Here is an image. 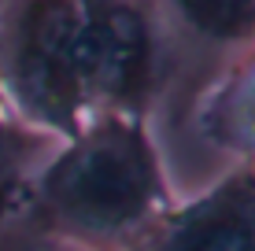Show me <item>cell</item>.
I'll return each instance as SVG.
<instances>
[{"label": "cell", "mask_w": 255, "mask_h": 251, "mask_svg": "<svg viewBox=\"0 0 255 251\" xmlns=\"http://www.w3.org/2000/svg\"><path fill=\"white\" fill-rule=\"evenodd\" d=\"M174 207L144 118H93L45 159L19 229L63 251H126Z\"/></svg>", "instance_id": "1"}, {"label": "cell", "mask_w": 255, "mask_h": 251, "mask_svg": "<svg viewBox=\"0 0 255 251\" xmlns=\"http://www.w3.org/2000/svg\"><path fill=\"white\" fill-rule=\"evenodd\" d=\"M78 0H7L0 7V89L15 118L70 141L89 126L78 56Z\"/></svg>", "instance_id": "2"}, {"label": "cell", "mask_w": 255, "mask_h": 251, "mask_svg": "<svg viewBox=\"0 0 255 251\" xmlns=\"http://www.w3.org/2000/svg\"><path fill=\"white\" fill-rule=\"evenodd\" d=\"M82 30V96L89 122L104 115L152 118L170 85L174 48L144 0H78Z\"/></svg>", "instance_id": "3"}, {"label": "cell", "mask_w": 255, "mask_h": 251, "mask_svg": "<svg viewBox=\"0 0 255 251\" xmlns=\"http://www.w3.org/2000/svg\"><path fill=\"white\" fill-rule=\"evenodd\" d=\"M126 251H255V163L189 203H174Z\"/></svg>", "instance_id": "4"}, {"label": "cell", "mask_w": 255, "mask_h": 251, "mask_svg": "<svg viewBox=\"0 0 255 251\" xmlns=\"http://www.w3.org/2000/svg\"><path fill=\"white\" fill-rule=\"evenodd\" d=\"M174 48V63L192 56L241 59L255 48V0H144ZM226 63V67H230Z\"/></svg>", "instance_id": "5"}, {"label": "cell", "mask_w": 255, "mask_h": 251, "mask_svg": "<svg viewBox=\"0 0 255 251\" xmlns=\"http://www.w3.org/2000/svg\"><path fill=\"white\" fill-rule=\"evenodd\" d=\"M196 129L215 148L255 163V48L233 59L200 96Z\"/></svg>", "instance_id": "6"}, {"label": "cell", "mask_w": 255, "mask_h": 251, "mask_svg": "<svg viewBox=\"0 0 255 251\" xmlns=\"http://www.w3.org/2000/svg\"><path fill=\"white\" fill-rule=\"evenodd\" d=\"M56 148V137L26 126L22 118L11 115V107L0 111V237L19 229L30 185Z\"/></svg>", "instance_id": "7"}, {"label": "cell", "mask_w": 255, "mask_h": 251, "mask_svg": "<svg viewBox=\"0 0 255 251\" xmlns=\"http://www.w3.org/2000/svg\"><path fill=\"white\" fill-rule=\"evenodd\" d=\"M7 107V100H4V89H0V111H4Z\"/></svg>", "instance_id": "8"}]
</instances>
